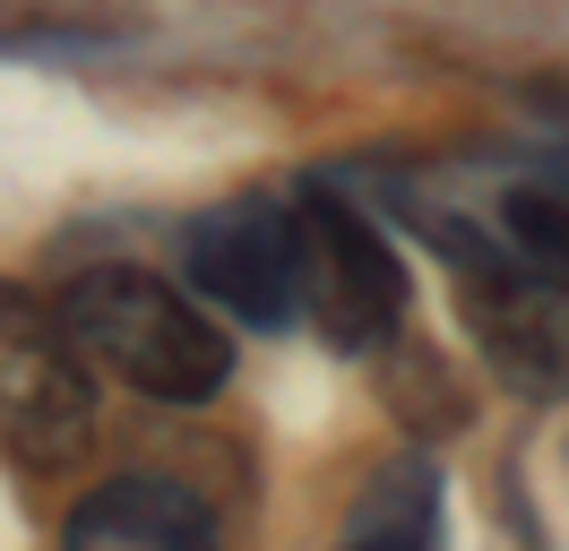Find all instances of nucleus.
<instances>
[{
    "label": "nucleus",
    "instance_id": "f257e3e1",
    "mask_svg": "<svg viewBox=\"0 0 569 551\" xmlns=\"http://www.w3.org/2000/svg\"><path fill=\"white\" fill-rule=\"evenodd\" d=\"M61 319L87 344V362L147 405H208L233 379V337H224L216 302L199 284L181 293L156 268H130V259L78 268L61 284Z\"/></svg>",
    "mask_w": 569,
    "mask_h": 551
},
{
    "label": "nucleus",
    "instance_id": "f03ea898",
    "mask_svg": "<svg viewBox=\"0 0 569 551\" xmlns=\"http://www.w3.org/2000/svg\"><path fill=\"white\" fill-rule=\"evenodd\" d=\"M423 233L449 268L458 319L475 337V353L492 362V379H509L518 397H569V276L527 259L518 241L466 233L449 216H423Z\"/></svg>",
    "mask_w": 569,
    "mask_h": 551
},
{
    "label": "nucleus",
    "instance_id": "7ed1b4c3",
    "mask_svg": "<svg viewBox=\"0 0 569 551\" xmlns=\"http://www.w3.org/2000/svg\"><path fill=\"white\" fill-rule=\"evenodd\" d=\"M96 448V362L61 302L0 284V457L27 474H70Z\"/></svg>",
    "mask_w": 569,
    "mask_h": 551
},
{
    "label": "nucleus",
    "instance_id": "20e7f679",
    "mask_svg": "<svg viewBox=\"0 0 569 551\" xmlns=\"http://www.w3.org/2000/svg\"><path fill=\"white\" fill-rule=\"evenodd\" d=\"M181 276L208 293L224 319L259 337L302 328L311 310V233H302V190H233L208 216L181 224Z\"/></svg>",
    "mask_w": 569,
    "mask_h": 551
},
{
    "label": "nucleus",
    "instance_id": "39448f33",
    "mask_svg": "<svg viewBox=\"0 0 569 551\" xmlns=\"http://www.w3.org/2000/svg\"><path fill=\"white\" fill-rule=\"evenodd\" d=\"M302 233H311L302 328H320L337 353H389L406 337V302H415V276L397 259V241L355 199H337L328 181H302Z\"/></svg>",
    "mask_w": 569,
    "mask_h": 551
},
{
    "label": "nucleus",
    "instance_id": "423d86ee",
    "mask_svg": "<svg viewBox=\"0 0 569 551\" xmlns=\"http://www.w3.org/2000/svg\"><path fill=\"white\" fill-rule=\"evenodd\" d=\"M61 534L87 551H199L216 543V509L190 491V482L173 474H104L87 500H70V517H61Z\"/></svg>",
    "mask_w": 569,
    "mask_h": 551
},
{
    "label": "nucleus",
    "instance_id": "0eeeda50",
    "mask_svg": "<svg viewBox=\"0 0 569 551\" xmlns=\"http://www.w3.org/2000/svg\"><path fill=\"white\" fill-rule=\"evenodd\" d=\"M346 543L355 551H423L440 543V465L431 457H389L346 509Z\"/></svg>",
    "mask_w": 569,
    "mask_h": 551
},
{
    "label": "nucleus",
    "instance_id": "6e6552de",
    "mask_svg": "<svg viewBox=\"0 0 569 551\" xmlns=\"http://www.w3.org/2000/svg\"><path fill=\"white\" fill-rule=\"evenodd\" d=\"M500 233L518 241L527 259L569 276V190H543V181H518L509 199H500Z\"/></svg>",
    "mask_w": 569,
    "mask_h": 551
}]
</instances>
